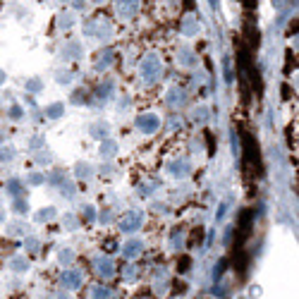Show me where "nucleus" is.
I'll return each instance as SVG.
<instances>
[{
  "instance_id": "nucleus-3",
  "label": "nucleus",
  "mask_w": 299,
  "mask_h": 299,
  "mask_svg": "<svg viewBox=\"0 0 299 299\" xmlns=\"http://www.w3.org/2000/svg\"><path fill=\"white\" fill-rule=\"evenodd\" d=\"M137 127H139L144 134H153V132L160 127V120H158V115H153V113H144V115L137 118Z\"/></svg>"
},
{
  "instance_id": "nucleus-15",
  "label": "nucleus",
  "mask_w": 299,
  "mask_h": 299,
  "mask_svg": "<svg viewBox=\"0 0 299 299\" xmlns=\"http://www.w3.org/2000/svg\"><path fill=\"white\" fill-rule=\"evenodd\" d=\"M27 89H32V91H36V89H41V82H39V79H32V82L27 84Z\"/></svg>"
},
{
  "instance_id": "nucleus-18",
  "label": "nucleus",
  "mask_w": 299,
  "mask_h": 299,
  "mask_svg": "<svg viewBox=\"0 0 299 299\" xmlns=\"http://www.w3.org/2000/svg\"><path fill=\"white\" fill-rule=\"evenodd\" d=\"M15 208H17V213H24V203H22V201L15 203Z\"/></svg>"
},
{
  "instance_id": "nucleus-7",
  "label": "nucleus",
  "mask_w": 299,
  "mask_h": 299,
  "mask_svg": "<svg viewBox=\"0 0 299 299\" xmlns=\"http://www.w3.org/2000/svg\"><path fill=\"white\" fill-rule=\"evenodd\" d=\"M94 266H96V273L103 275V278H113V275H115V268H113V261H110V258L98 256L96 261H94Z\"/></svg>"
},
{
  "instance_id": "nucleus-10",
  "label": "nucleus",
  "mask_w": 299,
  "mask_h": 299,
  "mask_svg": "<svg viewBox=\"0 0 299 299\" xmlns=\"http://www.w3.org/2000/svg\"><path fill=\"white\" fill-rule=\"evenodd\" d=\"M94 299H110V287H96L94 289Z\"/></svg>"
},
{
  "instance_id": "nucleus-11",
  "label": "nucleus",
  "mask_w": 299,
  "mask_h": 299,
  "mask_svg": "<svg viewBox=\"0 0 299 299\" xmlns=\"http://www.w3.org/2000/svg\"><path fill=\"white\" fill-rule=\"evenodd\" d=\"M101 55H103V53H101ZM103 58H106V60H98V63H96V70H106L108 65L113 63V60H110V58H113V53H110V51H106V55H103Z\"/></svg>"
},
{
  "instance_id": "nucleus-20",
  "label": "nucleus",
  "mask_w": 299,
  "mask_h": 299,
  "mask_svg": "<svg viewBox=\"0 0 299 299\" xmlns=\"http://www.w3.org/2000/svg\"><path fill=\"white\" fill-rule=\"evenodd\" d=\"M0 218H3V213H0Z\"/></svg>"
},
{
  "instance_id": "nucleus-13",
  "label": "nucleus",
  "mask_w": 299,
  "mask_h": 299,
  "mask_svg": "<svg viewBox=\"0 0 299 299\" xmlns=\"http://www.w3.org/2000/svg\"><path fill=\"white\" fill-rule=\"evenodd\" d=\"M12 268L15 270H27V261L24 258H12Z\"/></svg>"
},
{
  "instance_id": "nucleus-2",
  "label": "nucleus",
  "mask_w": 299,
  "mask_h": 299,
  "mask_svg": "<svg viewBox=\"0 0 299 299\" xmlns=\"http://www.w3.org/2000/svg\"><path fill=\"white\" fill-rule=\"evenodd\" d=\"M141 223H144V213L141 211H129L122 220H120V230L122 232H134V230H139Z\"/></svg>"
},
{
  "instance_id": "nucleus-16",
  "label": "nucleus",
  "mask_w": 299,
  "mask_h": 299,
  "mask_svg": "<svg viewBox=\"0 0 299 299\" xmlns=\"http://www.w3.org/2000/svg\"><path fill=\"white\" fill-rule=\"evenodd\" d=\"M29 182H32V184H41L43 177H41V175H32V177H29Z\"/></svg>"
},
{
  "instance_id": "nucleus-4",
  "label": "nucleus",
  "mask_w": 299,
  "mask_h": 299,
  "mask_svg": "<svg viewBox=\"0 0 299 299\" xmlns=\"http://www.w3.org/2000/svg\"><path fill=\"white\" fill-rule=\"evenodd\" d=\"M115 8H118V15L122 20H132L139 10V0H118Z\"/></svg>"
},
{
  "instance_id": "nucleus-1",
  "label": "nucleus",
  "mask_w": 299,
  "mask_h": 299,
  "mask_svg": "<svg viewBox=\"0 0 299 299\" xmlns=\"http://www.w3.org/2000/svg\"><path fill=\"white\" fill-rule=\"evenodd\" d=\"M139 72H141V79H144L146 84H153V82L160 77V72H163V63H160V58L156 53L146 55V58L141 60V65H139Z\"/></svg>"
},
{
  "instance_id": "nucleus-9",
  "label": "nucleus",
  "mask_w": 299,
  "mask_h": 299,
  "mask_svg": "<svg viewBox=\"0 0 299 299\" xmlns=\"http://www.w3.org/2000/svg\"><path fill=\"white\" fill-rule=\"evenodd\" d=\"M63 110H65V108L60 106V103H53V106H48L46 115H48V118H60V115H63Z\"/></svg>"
},
{
  "instance_id": "nucleus-12",
  "label": "nucleus",
  "mask_w": 299,
  "mask_h": 299,
  "mask_svg": "<svg viewBox=\"0 0 299 299\" xmlns=\"http://www.w3.org/2000/svg\"><path fill=\"white\" fill-rule=\"evenodd\" d=\"M101 153H106V156H113V153H115V144H113V141H106V144L101 146Z\"/></svg>"
},
{
  "instance_id": "nucleus-8",
  "label": "nucleus",
  "mask_w": 299,
  "mask_h": 299,
  "mask_svg": "<svg viewBox=\"0 0 299 299\" xmlns=\"http://www.w3.org/2000/svg\"><path fill=\"white\" fill-rule=\"evenodd\" d=\"M122 254H125L127 258L139 256V254H141V242H139V239H129L127 244L122 246Z\"/></svg>"
},
{
  "instance_id": "nucleus-6",
  "label": "nucleus",
  "mask_w": 299,
  "mask_h": 299,
  "mask_svg": "<svg viewBox=\"0 0 299 299\" xmlns=\"http://www.w3.org/2000/svg\"><path fill=\"white\" fill-rule=\"evenodd\" d=\"M168 172H170L172 177H184L189 172V160L177 158V160H172V163H168Z\"/></svg>"
},
{
  "instance_id": "nucleus-19",
  "label": "nucleus",
  "mask_w": 299,
  "mask_h": 299,
  "mask_svg": "<svg viewBox=\"0 0 299 299\" xmlns=\"http://www.w3.org/2000/svg\"><path fill=\"white\" fill-rule=\"evenodd\" d=\"M0 84H3V70H0Z\"/></svg>"
},
{
  "instance_id": "nucleus-5",
  "label": "nucleus",
  "mask_w": 299,
  "mask_h": 299,
  "mask_svg": "<svg viewBox=\"0 0 299 299\" xmlns=\"http://www.w3.org/2000/svg\"><path fill=\"white\" fill-rule=\"evenodd\" d=\"M63 285L67 289H77L79 285H82V270H77V268L65 270V273H63Z\"/></svg>"
},
{
  "instance_id": "nucleus-17",
  "label": "nucleus",
  "mask_w": 299,
  "mask_h": 299,
  "mask_svg": "<svg viewBox=\"0 0 299 299\" xmlns=\"http://www.w3.org/2000/svg\"><path fill=\"white\" fill-rule=\"evenodd\" d=\"M12 118H22V110H20V108H17V106L12 108Z\"/></svg>"
},
{
  "instance_id": "nucleus-14",
  "label": "nucleus",
  "mask_w": 299,
  "mask_h": 299,
  "mask_svg": "<svg viewBox=\"0 0 299 299\" xmlns=\"http://www.w3.org/2000/svg\"><path fill=\"white\" fill-rule=\"evenodd\" d=\"M8 187H10L12 194H20V182H17V180H10V182H8Z\"/></svg>"
}]
</instances>
